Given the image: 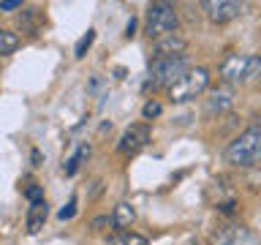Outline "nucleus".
<instances>
[{
  "instance_id": "nucleus-1",
  "label": "nucleus",
  "mask_w": 261,
  "mask_h": 245,
  "mask_svg": "<svg viewBox=\"0 0 261 245\" xmlns=\"http://www.w3.org/2000/svg\"><path fill=\"white\" fill-rule=\"evenodd\" d=\"M218 74L226 85H245L261 74V55H226Z\"/></svg>"
},
{
  "instance_id": "nucleus-2",
  "label": "nucleus",
  "mask_w": 261,
  "mask_h": 245,
  "mask_svg": "<svg viewBox=\"0 0 261 245\" xmlns=\"http://www.w3.org/2000/svg\"><path fill=\"white\" fill-rule=\"evenodd\" d=\"M191 68L188 55H174V57H163V60H150V77L144 82V90H158V87H171L182 74Z\"/></svg>"
},
{
  "instance_id": "nucleus-3",
  "label": "nucleus",
  "mask_w": 261,
  "mask_h": 245,
  "mask_svg": "<svg viewBox=\"0 0 261 245\" xmlns=\"http://www.w3.org/2000/svg\"><path fill=\"white\" fill-rule=\"evenodd\" d=\"M261 153V126H248L226 147V161L231 166H253Z\"/></svg>"
},
{
  "instance_id": "nucleus-4",
  "label": "nucleus",
  "mask_w": 261,
  "mask_h": 245,
  "mask_svg": "<svg viewBox=\"0 0 261 245\" xmlns=\"http://www.w3.org/2000/svg\"><path fill=\"white\" fill-rule=\"evenodd\" d=\"M177 8L171 3H150L144 11V33L150 38H163L177 33Z\"/></svg>"
},
{
  "instance_id": "nucleus-5",
  "label": "nucleus",
  "mask_w": 261,
  "mask_h": 245,
  "mask_svg": "<svg viewBox=\"0 0 261 245\" xmlns=\"http://www.w3.org/2000/svg\"><path fill=\"white\" fill-rule=\"evenodd\" d=\"M207 85H210V71L207 68H188L182 77L169 87V98H171V104L193 101V98H199L204 90H207Z\"/></svg>"
},
{
  "instance_id": "nucleus-6",
  "label": "nucleus",
  "mask_w": 261,
  "mask_h": 245,
  "mask_svg": "<svg viewBox=\"0 0 261 245\" xmlns=\"http://www.w3.org/2000/svg\"><path fill=\"white\" fill-rule=\"evenodd\" d=\"M212 245H261V237L242 224H223L212 232Z\"/></svg>"
},
{
  "instance_id": "nucleus-7",
  "label": "nucleus",
  "mask_w": 261,
  "mask_h": 245,
  "mask_svg": "<svg viewBox=\"0 0 261 245\" xmlns=\"http://www.w3.org/2000/svg\"><path fill=\"white\" fill-rule=\"evenodd\" d=\"M147 142H150V128H147L144 122H134V126H128L125 131H122V136L117 142V153L130 158V155L142 153L147 147Z\"/></svg>"
},
{
  "instance_id": "nucleus-8",
  "label": "nucleus",
  "mask_w": 261,
  "mask_h": 245,
  "mask_svg": "<svg viewBox=\"0 0 261 245\" xmlns=\"http://www.w3.org/2000/svg\"><path fill=\"white\" fill-rule=\"evenodd\" d=\"M201 8L207 11V19L212 24H226L242 14V6L234 0H207V3H201Z\"/></svg>"
},
{
  "instance_id": "nucleus-9",
  "label": "nucleus",
  "mask_w": 261,
  "mask_h": 245,
  "mask_svg": "<svg viewBox=\"0 0 261 245\" xmlns=\"http://www.w3.org/2000/svg\"><path fill=\"white\" fill-rule=\"evenodd\" d=\"M185 49H188V41L182 36H177V33H171V36H163V38H155L152 41V60L185 55Z\"/></svg>"
},
{
  "instance_id": "nucleus-10",
  "label": "nucleus",
  "mask_w": 261,
  "mask_h": 245,
  "mask_svg": "<svg viewBox=\"0 0 261 245\" xmlns=\"http://www.w3.org/2000/svg\"><path fill=\"white\" fill-rule=\"evenodd\" d=\"M109 220H112V229H117V232H128V229L134 226V220H136V210H134V204L120 202L117 207H114V212L109 215Z\"/></svg>"
},
{
  "instance_id": "nucleus-11",
  "label": "nucleus",
  "mask_w": 261,
  "mask_h": 245,
  "mask_svg": "<svg viewBox=\"0 0 261 245\" xmlns=\"http://www.w3.org/2000/svg\"><path fill=\"white\" fill-rule=\"evenodd\" d=\"M228 106H231V93L228 90H212L210 98H207V104H204V112H207V117H220Z\"/></svg>"
},
{
  "instance_id": "nucleus-12",
  "label": "nucleus",
  "mask_w": 261,
  "mask_h": 245,
  "mask_svg": "<svg viewBox=\"0 0 261 245\" xmlns=\"http://www.w3.org/2000/svg\"><path fill=\"white\" fill-rule=\"evenodd\" d=\"M46 218H49V204H46V202L30 204V210H28V234H30V237L38 234L41 229H44Z\"/></svg>"
},
{
  "instance_id": "nucleus-13",
  "label": "nucleus",
  "mask_w": 261,
  "mask_h": 245,
  "mask_svg": "<svg viewBox=\"0 0 261 245\" xmlns=\"http://www.w3.org/2000/svg\"><path fill=\"white\" fill-rule=\"evenodd\" d=\"M19 28L24 33H30V36H38L41 28H44V11H38V8H24L19 14Z\"/></svg>"
},
{
  "instance_id": "nucleus-14",
  "label": "nucleus",
  "mask_w": 261,
  "mask_h": 245,
  "mask_svg": "<svg viewBox=\"0 0 261 245\" xmlns=\"http://www.w3.org/2000/svg\"><path fill=\"white\" fill-rule=\"evenodd\" d=\"M109 245H147V237L128 229V232H114L109 237Z\"/></svg>"
},
{
  "instance_id": "nucleus-15",
  "label": "nucleus",
  "mask_w": 261,
  "mask_h": 245,
  "mask_svg": "<svg viewBox=\"0 0 261 245\" xmlns=\"http://www.w3.org/2000/svg\"><path fill=\"white\" fill-rule=\"evenodd\" d=\"M87 155H90V144H82L79 150L73 153V155H71L68 161H65V166H63L65 177H73V175H76V172H79V166H82V161H85Z\"/></svg>"
},
{
  "instance_id": "nucleus-16",
  "label": "nucleus",
  "mask_w": 261,
  "mask_h": 245,
  "mask_svg": "<svg viewBox=\"0 0 261 245\" xmlns=\"http://www.w3.org/2000/svg\"><path fill=\"white\" fill-rule=\"evenodd\" d=\"M19 49V36H16L14 30H3L0 28V57L3 55H11Z\"/></svg>"
},
{
  "instance_id": "nucleus-17",
  "label": "nucleus",
  "mask_w": 261,
  "mask_h": 245,
  "mask_svg": "<svg viewBox=\"0 0 261 245\" xmlns=\"http://www.w3.org/2000/svg\"><path fill=\"white\" fill-rule=\"evenodd\" d=\"M93 41H95V30L90 28V30L85 33V36H82V38L76 41V46H73V57H76V60H82V57L87 55V49L93 46Z\"/></svg>"
},
{
  "instance_id": "nucleus-18",
  "label": "nucleus",
  "mask_w": 261,
  "mask_h": 245,
  "mask_svg": "<svg viewBox=\"0 0 261 245\" xmlns=\"http://www.w3.org/2000/svg\"><path fill=\"white\" fill-rule=\"evenodd\" d=\"M22 193H24V199H28L30 204H41V202H46V199H44V185H38V183L24 185V188H22Z\"/></svg>"
},
{
  "instance_id": "nucleus-19",
  "label": "nucleus",
  "mask_w": 261,
  "mask_h": 245,
  "mask_svg": "<svg viewBox=\"0 0 261 245\" xmlns=\"http://www.w3.org/2000/svg\"><path fill=\"white\" fill-rule=\"evenodd\" d=\"M161 112H163V106H161L158 101H147V104L142 106V117H144V120H152V117H158Z\"/></svg>"
},
{
  "instance_id": "nucleus-20",
  "label": "nucleus",
  "mask_w": 261,
  "mask_h": 245,
  "mask_svg": "<svg viewBox=\"0 0 261 245\" xmlns=\"http://www.w3.org/2000/svg\"><path fill=\"white\" fill-rule=\"evenodd\" d=\"M73 215H76V196H71L68 204H65V207L57 212V218H60V220H71Z\"/></svg>"
},
{
  "instance_id": "nucleus-21",
  "label": "nucleus",
  "mask_w": 261,
  "mask_h": 245,
  "mask_svg": "<svg viewBox=\"0 0 261 245\" xmlns=\"http://www.w3.org/2000/svg\"><path fill=\"white\" fill-rule=\"evenodd\" d=\"M14 8H22V0H3V3H0V14L14 11Z\"/></svg>"
},
{
  "instance_id": "nucleus-22",
  "label": "nucleus",
  "mask_w": 261,
  "mask_h": 245,
  "mask_svg": "<svg viewBox=\"0 0 261 245\" xmlns=\"http://www.w3.org/2000/svg\"><path fill=\"white\" fill-rule=\"evenodd\" d=\"M30 161H33V166H41V163H44V155H41V150H33V153H30Z\"/></svg>"
},
{
  "instance_id": "nucleus-23",
  "label": "nucleus",
  "mask_w": 261,
  "mask_h": 245,
  "mask_svg": "<svg viewBox=\"0 0 261 245\" xmlns=\"http://www.w3.org/2000/svg\"><path fill=\"white\" fill-rule=\"evenodd\" d=\"M134 30H136V19L130 16V19H128V24H125V38H130V36H134Z\"/></svg>"
},
{
  "instance_id": "nucleus-24",
  "label": "nucleus",
  "mask_w": 261,
  "mask_h": 245,
  "mask_svg": "<svg viewBox=\"0 0 261 245\" xmlns=\"http://www.w3.org/2000/svg\"><path fill=\"white\" fill-rule=\"evenodd\" d=\"M101 226H112V220L109 218H95L93 220V229H101Z\"/></svg>"
},
{
  "instance_id": "nucleus-25",
  "label": "nucleus",
  "mask_w": 261,
  "mask_h": 245,
  "mask_svg": "<svg viewBox=\"0 0 261 245\" xmlns=\"http://www.w3.org/2000/svg\"><path fill=\"white\" fill-rule=\"evenodd\" d=\"M258 155H261V153H258Z\"/></svg>"
},
{
  "instance_id": "nucleus-26",
  "label": "nucleus",
  "mask_w": 261,
  "mask_h": 245,
  "mask_svg": "<svg viewBox=\"0 0 261 245\" xmlns=\"http://www.w3.org/2000/svg\"><path fill=\"white\" fill-rule=\"evenodd\" d=\"M258 79H261V77H258Z\"/></svg>"
}]
</instances>
